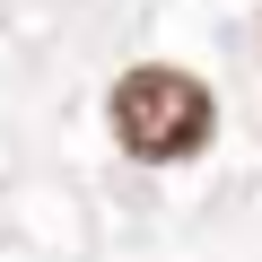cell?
<instances>
[{
	"instance_id": "cell-1",
	"label": "cell",
	"mask_w": 262,
	"mask_h": 262,
	"mask_svg": "<svg viewBox=\"0 0 262 262\" xmlns=\"http://www.w3.org/2000/svg\"><path fill=\"white\" fill-rule=\"evenodd\" d=\"M105 122H114V149L131 166H192L219 140V96L184 61H131L105 88Z\"/></svg>"
}]
</instances>
